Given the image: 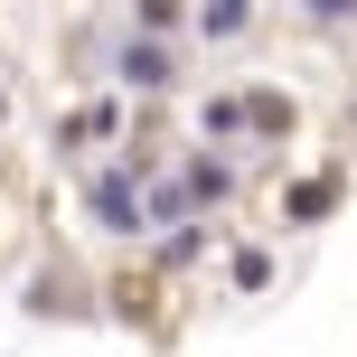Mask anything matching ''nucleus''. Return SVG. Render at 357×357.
<instances>
[{"mask_svg":"<svg viewBox=\"0 0 357 357\" xmlns=\"http://www.w3.org/2000/svg\"><path fill=\"white\" fill-rule=\"evenodd\" d=\"M123 85H169V56H160V38H123Z\"/></svg>","mask_w":357,"mask_h":357,"instance_id":"nucleus-1","label":"nucleus"},{"mask_svg":"<svg viewBox=\"0 0 357 357\" xmlns=\"http://www.w3.org/2000/svg\"><path fill=\"white\" fill-rule=\"evenodd\" d=\"M188 29L197 38H235L245 29V0H207V10H188Z\"/></svg>","mask_w":357,"mask_h":357,"instance_id":"nucleus-2","label":"nucleus"},{"mask_svg":"<svg viewBox=\"0 0 357 357\" xmlns=\"http://www.w3.org/2000/svg\"><path fill=\"white\" fill-rule=\"evenodd\" d=\"M245 123L254 132H291V104H282V94H245Z\"/></svg>","mask_w":357,"mask_h":357,"instance_id":"nucleus-3","label":"nucleus"},{"mask_svg":"<svg viewBox=\"0 0 357 357\" xmlns=\"http://www.w3.org/2000/svg\"><path fill=\"white\" fill-rule=\"evenodd\" d=\"M178 19H188V10H178V0H142V10H132V29H142V38H169Z\"/></svg>","mask_w":357,"mask_h":357,"instance_id":"nucleus-4","label":"nucleus"},{"mask_svg":"<svg viewBox=\"0 0 357 357\" xmlns=\"http://www.w3.org/2000/svg\"><path fill=\"white\" fill-rule=\"evenodd\" d=\"M188 188H197V197H226V188H235V169H216V160H197V169H188Z\"/></svg>","mask_w":357,"mask_h":357,"instance_id":"nucleus-5","label":"nucleus"}]
</instances>
